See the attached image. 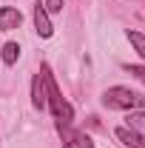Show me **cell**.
<instances>
[{"label": "cell", "mask_w": 145, "mask_h": 148, "mask_svg": "<svg viewBox=\"0 0 145 148\" xmlns=\"http://www.w3.org/2000/svg\"><path fill=\"white\" fill-rule=\"evenodd\" d=\"M40 74L46 80V97H49V108H51V114H54V120H57V128H68L71 120H74V108L63 100V94H60V88H57V83H54L51 69L49 66H40Z\"/></svg>", "instance_id": "6da1fadb"}, {"label": "cell", "mask_w": 145, "mask_h": 148, "mask_svg": "<svg viewBox=\"0 0 145 148\" xmlns=\"http://www.w3.org/2000/svg\"><path fill=\"white\" fill-rule=\"evenodd\" d=\"M125 71H131L137 80H142V83H145V66H125Z\"/></svg>", "instance_id": "7c38bea8"}, {"label": "cell", "mask_w": 145, "mask_h": 148, "mask_svg": "<svg viewBox=\"0 0 145 148\" xmlns=\"http://www.w3.org/2000/svg\"><path fill=\"white\" fill-rule=\"evenodd\" d=\"M103 103L108 108H125V111H137V108H145V97L131 88H122V86H114L103 94Z\"/></svg>", "instance_id": "7a4b0ae2"}, {"label": "cell", "mask_w": 145, "mask_h": 148, "mask_svg": "<svg viewBox=\"0 0 145 148\" xmlns=\"http://www.w3.org/2000/svg\"><path fill=\"white\" fill-rule=\"evenodd\" d=\"M17 57H20V46L17 43H6V46H3V63H6V66H14Z\"/></svg>", "instance_id": "9c48e42d"}, {"label": "cell", "mask_w": 145, "mask_h": 148, "mask_svg": "<svg viewBox=\"0 0 145 148\" xmlns=\"http://www.w3.org/2000/svg\"><path fill=\"white\" fill-rule=\"evenodd\" d=\"M43 9H46L49 14H60V12H63V0H46Z\"/></svg>", "instance_id": "8fae6325"}, {"label": "cell", "mask_w": 145, "mask_h": 148, "mask_svg": "<svg viewBox=\"0 0 145 148\" xmlns=\"http://www.w3.org/2000/svg\"><path fill=\"white\" fill-rule=\"evenodd\" d=\"M31 103H34V108H49V97H46V80H43V74H34V80H31Z\"/></svg>", "instance_id": "3957f363"}, {"label": "cell", "mask_w": 145, "mask_h": 148, "mask_svg": "<svg viewBox=\"0 0 145 148\" xmlns=\"http://www.w3.org/2000/svg\"><path fill=\"white\" fill-rule=\"evenodd\" d=\"M34 29H37V34H40V37H51V34H54L51 20H49V12H46L40 3L34 6Z\"/></svg>", "instance_id": "8992f818"}, {"label": "cell", "mask_w": 145, "mask_h": 148, "mask_svg": "<svg viewBox=\"0 0 145 148\" xmlns=\"http://www.w3.org/2000/svg\"><path fill=\"white\" fill-rule=\"evenodd\" d=\"M128 40H131V46L137 49V54L145 60V34L142 32H128Z\"/></svg>", "instance_id": "30bf717a"}, {"label": "cell", "mask_w": 145, "mask_h": 148, "mask_svg": "<svg viewBox=\"0 0 145 148\" xmlns=\"http://www.w3.org/2000/svg\"><path fill=\"white\" fill-rule=\"evenodd\" d=\"M117 137H120L128 148H145V137H142V134H137V131H131L128 125L117 128Z\"/></svg>", "instance_id": "52a82bcc"}, {"label": "cell", "mask_w": 145, "mask_h": 148, "mask_svg": "<svg viewBox=\"0 0 145 148\" xmlns=\"http://www.w3.org/2000/svg\"><path fill=\"white\" fill-rule=\"evenodd\" d=\"M125 120H128V128H131V131H137V134H142V137H145V111L142 108L131 111Z\"/></svg>", "instance_id": "ba28073f"}, {"label": "cell", "mask_w": 145, "mask_h": 148, "mask_svg": "<svg viewBox=\"0 0 145 148\" xmlns=\"http://www.w3.org/2000/svg\"><path fill=\"white\" fill-rule=\"evenodd\" d=\"M20 23H23L20 9H12V6L0 9V32H12V29H17Z\"/></svg>", "instance_id": "5b68a950"}, {"label": "cell", "mask_w": 145, "mask_h": 148, "mask_svg": "<svg viewBox=\"0 0 145 148\" xmlns=\"http://www.w3.org/2000/svg\"><path fill=\"white\" fill-rule=\"evenodd\" d=\"M63 148H94V143H91L88 134H83V131H63Z\"/></svg>", "instance_id": "277c9868"}]
</instances>
